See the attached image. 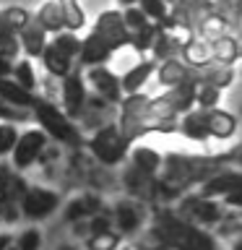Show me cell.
Segmentation results:
<instances>
[{"label":"cell","instance_id":"cell-1","mask_svg":"<svg viewBox=\"0 0 242 250\" xmlns=\"http://www.w3.org/2000/svg\"><path fill=\"white\" fill-rule=\"evenodd\" d=\"M125 144H128V138H122L117 128H104V130L97 133V138L91 141V148L104 164H115V162L122 159Z\"/></svg>","mask_w":242,"mask_h":250},{"label":"cell","instance_id":"cell-2","mask_svg":"<svg viewBox=\"0 0 242 250\" xmlns=\"http://www.w3.org/2000/svg\"><path fill=\"white\" fill-rule=\"evenodd\" d=\"M94 31H97V34L104 39L112 50H115V47H120V44H125V42H130V31H128V26H125L122 13H117V11L101 13Z\"/></svg>","mask_w":242,"mask_h":250},{"label":"cell","instance_id":"cell-3","mask_svg":"<svg viewBox=\"0 0 242 250\" xmlns=\"http://www.w3.org/2000/svg\"><path fill=\"white\" fill-rule=\"evenodd\" d=\"M182 208L187 211V216L195 219L198 224H219L224 219L222 203L216 198H208V195H193L182 203Z\"/></svg>","mask_w":242,"mask_h":250},{"label":"cell","instance_id":"cell-4","mask_svg":"<svg viewBox=\"0 0 242 250\" xmlns=\"http://www.w3.org/2000/svg\"><path fill=\"white\" fill-rule=\"evenodd\" d=\"M37 115H39V120H42V125L52 133L55 138L70 141V144H76V141H78L73 125H70L65 117H62V112H58L55 107H50V104H39V102H37Z\"/></svg>","mask_w":242,"mask_h":250},{"label":"cell","instance_id":"cell-5","mask_svg":"<svg viewBox=\"0 0 242 250\" xmlns=\"http://www.w3.org/2000/svg\"><path fill=\"white\" fill-rule=\"evenodd\" d=\"M180 58H182L190 68H203V65H208V62H214V50H211L208 39H203V37L195 34L187 44H182Z\"/></svg>","mask_w":242,"mask_h":250},{"label":"cell","instance_id":"cell-6","mask_svg":"<svg viewBox=\"0 0 242 250\" xmlns=\"http://www.w3.org/2000/svg\"><path fill=\"white\" fill-rule=\"evenodd\" d=\"M180 130H182L187 138H193V141L211 138V133H208V109L193 107L190 112H185L182 123H180Z\"/></svg>","mask_w":242,"mask_h":250},{"label":"cell","instance_id":"cell-7","mask_svg":"<svg viewBox=\"0 0 242 250\" xmlns=\"http://www.w3.org/2000/svg\"><path fill=\"white\" fill-rule=\"evenodd\" d=\"M193 78V68L187 65L182 58H169V60H161V68H159V83L172 89V86L187 81Z\"/></svg>","mask_w":242,"mask_h":250},{"label":"cell","instance_id":"cell-8","mask_svg":"<svg viewBox=\"0 0 242 250\" xmlns=\"http://www.w3.org/2000/svg\"><path fill=\"white\" fill-rule=\"evenodd\" d=\"M234 130H237V120H234L232 112H226V109H208V133L211 138H219V141H226L234 136Z\"/></svg>","mask_w":242,"mask_h":250},{"label":"cell","instance_id":"cell-9","mask_svg":"<svg viewBox=\"0 0 242 250\" xmlns=\"http://www.w3.org/2000/svg\"><path fill=\"white\" fill-rule=\"evenodd\" d=\"M55 206H58V195L50 193V190H31L26 195V201H23V211L34 219L52 214Z\"/></svg>","mask_w":242,"mask_h":250},{"label":"cell","instance_id":"cell-10","mask_svg":"<svg viewBox=\"0 0 242 250\" xmlns=\"http://www.w3.org/2000/svg\"><path fill=\"white\" fill-rule=\"evenodd\" d=\"M89 81L97 86V91H99L104 99H109V102H117V99H120L122 83L117 81V78L109 73V70H104V68H91Z\"/></svg>","mask_w":242,"mask_h":250},{"label":"cell","instance_id":"cell-11","mask_svg":"<svg viewBox=\"0 0 242 250\" xmlns=\"http://www.w3.org/2000/svg\"><path fill=\"white\" fill-rule=\"evenodd\" d=\"M219 102H222V89L206 78H198V73H195V107L214 109L219 107Z\"/></svg>","mask_w":242,"mask_h":250},{"label":"cell","instance_id":"cell-12","mask_svg":"<svg viewBox=\"0 0 242 250\" xmlns=\"http://www.w3.org/2000/svg\"><path fill=\"white\" fill-rule=\"evenodd\" d=\"M42 146H44L42 133H34V130L26 133V136L21 138V144L16 146V164H19V167H26V164H31Z\"/></svg>","mask_w":242,"mask_h":250},{"label":"cell","instance_id":"cell-13","mask_svg":"<svg viewBox=\"0 0 242 250\" xmlns=\"http://www.w3.org/2000/svg\"><path fill=\"white\" fill-rule=\"evenodd\" d=\"M211 50H214V60L216 62H226V65H234V62L240 60V52H237V42H234V37L226 31V34L216 37L214 42H211Z\"/></svg>","mask_w":242,"mask_h":250},{"label":"cell","instance_id":"cell-14","mask_svg":"<svg viewBox=\"0 0 242 250\" xmlns=\"http://www.w3.org/2000/svg\"><path fill=\"white\" fill-rule=\"evenodd\" d=\"M109 52H112V47H109L97 31L81 44V58H83V62H91V65L94 62H104L109 58Z\"/></svg>","mask_w":242,"mask_h":250},{"label":"cell","instance_id":"cell-15","mask_svg":"<svg viewBox=\"0 0 242 250\" xmlns=\"http://www.w3.org/2000/svg\"><path fill=\"white\" fill-rule=\"evenodd\" d=\"M226 31H229V23H226L219 13H214V11H211L206 19H203L198 26H195V34L203 37V39H208V42H214L216 37L226 34Z\"/></svg>","mask_w":242,"mask_h":250},{"label":"cell","instance_id":"cell-16","mask_svg":"<svg viewBox=\"0 0 242 250\" xmlns=\"http://www.w3.org/2000/svg\"><path fill=\"white\" fill-rule=\"evenodd\" d=\"M154 70H156L154 62H138V65L133 68V70H128V73H125V78H122V89L128 91V94H136L141 86L148 81V76H151Z\"/></svg>","mask_w":242,"mask_h":250},{"label":"cell","instance_id":"cell-17","mask_svg":"<svg viewBox=\"0 0 242 250\" xmlns=\"http://www.w3.org/2000/svg\"><path fill=\"white\" fill-rule=\"evenodd\" d=\"M39 23L44 29H60L65 23V8H62L60 0H50L47 5H42L39 11Z\"/></svg>","mask_w":242,"mask_h":250},{"label":"cell","instance_id":"cell-18","mask_svg":"<svg viewBox=\"0 0 242 250\" xmlns=\"http://www.w3.org/2000/svg\"><path fill=\"white\" fill-rule=\"evenodd\" d=\"M133 164H136L138 169H143L146 175H156L161 167V156L154 151V148H146V146H141L133 151Z\"/></svg>","mask_w":242,"mask_h":250},{"label":"cell","instance_id":"cell-19","mask_svg":"<svg viewBox=\"0 0 242 250\" xmlns=\"http://www.w3.org/2000/svg\"><path fill=\"white\" fill-rule=\"evenodd\" d=\"M23 44H26L29 52H42V44H44V26L39 21H26L23 23Z\"/></svg>","mask_w":242,"mask_h":250},{"label":"cell","instance_id":"cell-20","mask_svg":"<svg viewBox=\"0 0 242 250\" xmlns=\"http://www.w3.org/2000/svg\"><path fill=\"white\" fill-rule=\"evenodd\" d=\"M115 219H117V227H120L122 232H133L141 222L138 208L133 206V203H120V206L115 208Z\"/></svg>","mask_w":242,"mask_h":250},{"label":"cell","instance_id":"cell-21","mask_svg":"<svg viewBox=\"0 0 242 250\" xmlns=\"http://www.w3.org/2000/svg\"><path fill=\"white\" fill-rule=\"evenodd\" d=\"M0 97L11 99L13 104H21V107H26V104H37L34 97H31L29 91H23L19 83H11V81H0Z\"/></svg>","mask_w":242,"mask_h":250},{"label":"cell","instance_id":"cell-22","mask_svg":"<svg viewBox=\"0 0 242 250\" xmlns=\"http://www.w3.org/2000/svg\"><path fill=\"white\" fill-rule=\"evenodd\" d=\"M122 19H125V26H128L130 34H136V31L146 29L148 23H154V21L143 13V8H141V5H128V8H125V13H122Z\"/></svg>","mask_w":242,"mask_h":250},{"label":"cell","instance_id":"cell-23","mask_svg":"<svg viewBox=\"0 0 242 250\" xmlns=\"http://www.w3.org/2000/svg\"><path fill=\"white\" fill-rule=\"evenodd\" d=\"M65 104H68V112H78V107L83 104V83H81V78L70 76L65 81Z\"/></svg>","mask_w":242,"mask_h":250},{"label":"cell","instance_id":"cell-24","mask_svg":"<svg viewBox=\"0 0 242 250\" xmlns=\"http://www.w3.org/2000/svg\"><path fill=\"white\" fill-rule=\"evenodd\" d=\"M68 60H70V55H65L62 50H58L55 44L44 50V62H47V68H50L52 73H58V76L68 73Z\"/></svg>","mask_w":242,"mask_h":250},{"label":"cell","instance_id":"cell-25","mask_svg":"<svg viewBox=\"0 0 242 250\" xmlns=\"http://www.w3.org/2000/svg\"><path fill=\"white\" fill-rule=\"evenodd\" d=\"M138 5L143 8V13H146L151 21H156V23L167 19V16H169V8H172L169 3H164V0H138Z\"/></svg>","mask_w":242,"mask_h":250},{"label":"cell","instance_id":"cell-26","mask_svg":"<svg viewBox=\"0 0 242 250\" xmlns=\"http://www.w3.org/2000/svg\"><path fill=\"white\" fill-rule=\"evenodd\" d=\"M97 206H99V201L97 198H78V201H73L68 206V219H81L83 214H91V211H97Z\"/></svg>","mask_w":242,"mask_h":250},{"label":"cell","instance_id":"cell-27","mask_svg":"<svg viewBox=\"0 0 242 250\" xmlns=\"http://www.w3.org/2000/svg\"><path fill=\"white\" fill-rule=\"evenodd\" d=\"M91 250H115L117 248V234L112 232H94V237L89 240Z\"/></svg>","mask_w":242,"mask_h":250},{"label":"cell","instance_id":"cell-28","mask_svg":"<svg viewBox=\"0 0 242 250\" xmlns=\"http://www.w3.org/2000/svg\"><path fill=\"white\" fill-rule=\"evenodd\" d=\"M55 47L58 50H62L65 55H76V52H81V42L73 37V34H60L58 39H55Z\"/></svg>","mask_w":242,"mask_h":250},{"label":"cell","instance_id":"cell-29","mask_svg":"<svg viewBox=\"0 0 242 250\" xmlns=\"http://www.w3.org/2000/svg\"><path fill=\"white\" fill-rule=\"evenodd\" d=\"M13 146H16V133H13V128H0V154L11 151Z\"/></svg>","mask_w":242,"mask_h":250},{"label":"cell","instance_id":"cell-30","mask_svg":"<svg viewBox=\"0 0 242 250\" xmlns=\"http://www.w3.org/2000/svg\"><path fill=\"white\" fill-rule=\"evenodd\" d=\"M3 19L11 23V26H23V23L29 21V16H26V11H19V8H11V11H5L3 13Z\"/></svg>","mask_w":242,"mask_h":250},{"label":"cell","instance_id":"cell-31","mask_svg":"<svg viewBox=\"0 0 242 250\" xmlns=\"http://www.w3.org/2000/svg\"><path fill=\"white\" fill-rule=\"evenodd\" d=\"M229 34L234 37V42H237V52H240V58H242V11L240 16L232 21V26H229Z\"/></svg>","mask_w":242,"mask_h":250},{"label":"cell","instance_id":"cell-32","mask_svg":"<svg viewBox=\"0 0 242 250\" xmlns=\"http://www.w3.org/2000/svg\"><path fill=\"white\" fill-rule=\"evenodd\" d=\"M37 248H39V234L31 229L21 237V250H37Z\"/></svg>","mask_w":242,"mask_h":250},{"label":"cell","instance_id":"cell-33","mask_svg":"<svg viewBox=\"0 0 242 250\" xmlns=\"http://www.w3.org/2000/svg\"><path fill=\"white\" fill-rule=\"evenodd\" d=\"M19 81L23 89H29V86H34V76H31V68L26 65V62H21V68H19Z\"/></svg>","mask_w":242,"mask_h":250},{"label":"cell","instance_id":"cell-34","mask_svg":"<svg viewBox=\"0 0 242 250\" xmlns=\"http://www.w3.org/2000/svg\"><path fill=\"white\" fill-rule=\"evenodd\" d=\"M91 229H94V232H107V229H109V219H107V216H97V219L91 222Z\"/></svg>","mask_w":242,"mask_h":250},{"label":"cell","instance_id":"cell-35","mask_svg":"<svg viewBox=\"0 0 242 250\" xmlns=\"http://www.w3.org/2000/svg\"><path fill=\"white\" fill-rule=\"evenodd\" d=\"M138 250H172V248L167 245V242H161V240H159L156 245H141Z\"/></svg>","mask_w":242,"mask_h":250},{"label":"cell","instance_id":"cell-36","mask_svg":"<svg viewBox=\"0 0 242 250\" xmlns=\"http://www.w3.org/2000/svg\"><path fill=\"white\" fill-rule=\"evenodd\" d=\"M0 115H3V117H13V120H16V117H23V112H13V109H8L5 104H0Z\"/></svg>","mask_w":242,"mask_h":250},{"label":"cell","instance_id":"cell-37","mask_svg":"<svg viewBox=\"0 0 242 250\" xmlns=\"http://www.w3.org/2000/svg\"><path fill=\"white\" fill-rule=\"evenodd\" d=\"M8 70H11V65H8V62H5L3 58H0V76H5Z\"/></svg>","mask_w":242,"mask_h":250},{"label":"cell","instance_id":"cell-38","mask_svg":"<svg viewBox=\"0 0 242 250\" xmlns=\"http://www.w3.org/2000/svg\"><path fill=\"white\" fill-rule=\"evenodd\" d=\"M122 8H128V5H138V0H117Z\"/></svg>","mask_w":242,"mask_h":250},{"label":"cell","instance_id":"cell-39","mask_svg":"<svg viewBox=\"0 0 242 250\" xmlns=\"http://www.w3.org/2000/svg\"><path fill=\"white\" fill-rule=\"evenodd\" d=\"M232 250H242V237H240V240H234V242H232Z\"/></svg>","mask_w":242,"mask_h":250},{"label":"cell","instance_id":"cell-40","mask_svg":"<svg viewBox=\"0 0 242 250\" xmlns=\"http://www.w3.org/2000/svg\"><path fill=\"white\" fill-rule=\"evenodd\" d=\"M5 248H8V237L3 234V237H0V250H5Z\"/></svg>","mask_w":242,"mask_h":250},{"label":"cell","instance_id":"cell-41","mask_svg":"<svg viewBox=\"0 0 242 250\" xmlns=\"http://www.w3.org/2000/svg\"><path fill=\"white\" fill-rule=\"evenodd\" d=\"M164 3H169V5H177V0H164Z\"/></svg>","mask_w":242,"mask_h":250},{"label":"cell","instance_id":"cell-42","mask_svg":"<svg viewBox=\"0 0 242 250\" xmlns=\"http://www.w3.org/2000/svg\"><path fill=\"white\" fill-rule=\"evenodd\" d=\"M60 250H76V248H70V245H65V248H60Z\"/></svg>","mask_w":242,"mask_h":250}]
</instances>
